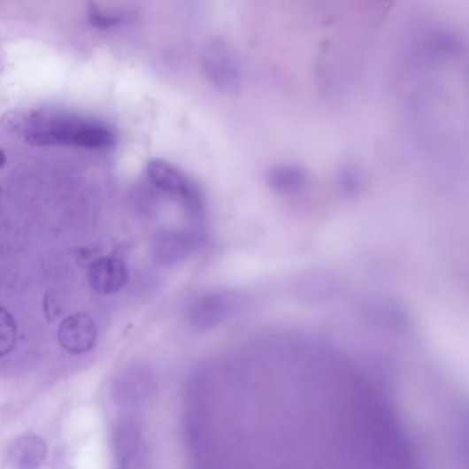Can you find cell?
<instances>
[{
  "label": "cell",
  "mask_w": 469,
  "mask_h": 469,
  "mask_svg": "<svg viewBox=\"0 0 469 469\" xmlns=\"http://www.w3.org/2000/svg\"><path fill=\"white\" fill-rule=\"evenodd\" d=\"M24 138L36 146H71L81 149H109L118 143V136L98 121L72 116H29L24 123Z\"/></svg>",
  "instance_id": "obj_1"
},
{
  "label": "cell",
  "mask_w": 469,
  "mask_h": 469,
  "mask_svg": "<svg viewBox=\"0 0 469 469\" xmlns=\"http://www.w3.org/2000/svg\"><path fill=\"white\" fill-rule=\"evenodd\" d=\"M148 175L156 188L180 200L192 215L201 217L204 213V197L200 188L180 168L168 161L155 158L148 164Z\"/></svg>",
  "instance_id": "obj_2"
},
{
  "label": "cell",
  "mask_w": 469,
  "mask_h": 469,
  "mask_svg": "<svg viewBox=\"0 0 469 469\" xmlns=\"http://www.w3.org/2000/svg\"><path fill=\"white\" fill-rule=\"evenodd\" d=\"M205 78L218 90L234 93L241 86V68L234 50L225 41L210 42L201 53Z\"/></svg>",
  "instance_id": "obj_3"
},
{
  "label": "cell",
  "mask_w": 469,
  "mask_h": 469,
  "mask_svg": "<svg viewBox=\"0 0 469 469\" xmlns=\"http://www.w3.org/2000/svg\"><path fill=\"white\" fill-rule=\"evenodd\" d=\"M98 327L87 314L69 315L58 327V342L71 354H84L96 346Z\"/></svg>",
  "instance_id": "obj_4"
},
{
  "label": "cell",
  "mask_w": 469,
  "mask_h": 469,
  "mask_svg": "<svg viewBox=\"0 0 469 469\" xmlns=\"http://www.w3.org/2000/svg\"><path fill=\"white\" fill-rule=\"evenodd\" d=\"M128 272L126 265L116 258H101L91 263L88 282L99 295L118 294L126 287Z\"/></svg>",
  "instance_id": "obj_5"
},
{
  "label": "cell",
  "mask_w": 469,
  "mask_h": 469,
  "mask_svg": "<svg viewBox=\"0 0 469 469\" xmlns=\"http://www.w3.org/2000/svg\"><path fill=\"white\" fill-rule=\"evenodd\" d=\"M14 469H37L47 458L46 442L37 435H22L12 442L7 453Z\"/></svg>",
  "instance_id": "obj_6"
},
{
  "label": "cell",
  "mask_w": 469,
  "mask_h": 469,
  "mask_svg": "<svg viewBox=\"0 0 469 469\" xmlns=\"http://www.w3.org/2000/svg\"><path fill=\"white\" fill-rule=\"evenodd\" d=\"M235 297L229 292H213L200 297L193 304L192 319L196 324L210 325L219 324L234 310Z\"/></svg>",
  "instance_id": "obj_7"
},
{
  "label": "cell",
  "mask_w": 469,
  "mask_h": 469,
  "mask_svg": "<svg viewBox=\"0 0 469 469\" xmlns=\"http://www.w3.org/2000/svg\"><path fill=\"white\" fill-rule=\"evenodd\" d=\"M201 238L193 233H167L158 241V255L165 263L178 262L200 244Z\"/></svg>",
  "instance_id": "obj_8"
},
{
  "label": "cell",
  "mask_w": 469,
  "mask_h": 469,
  "mask_svg": "<svg viewBox=\"0 0 469 469\" xmlns=\"http://www.w3.org/2000/svg\"><path fill=\"white\" fill-rule=\"evenodd\" d=\"M267 182L278 193H295L302 190L307 183V175L299 165L282 164L272 168Z\"/></svg>",
  "instance_id": "obj_9"
},
{
  "label": "cell",
  "mask_w": 469,
  "mask_h": 469,
  "mask_svg": "<svg viewBox=\"0 0 469 469\" xmlns=\"http://www.w3.org/2000/svg\"><path fill=\"white\" fill-rule=\"evenodd\" d=\"M17 324L16 319L0 306V358H4L16 347Z\"/></svg>",
  "instance_id": "obj_10"
},
{
  "label": "cell",
  "mask_w": 469,
  "mask_h": 469,
  "mask_svg": "<svg viewBox=\"0 0 469 469\" xmlns=\"http://www.w3.org/2000/svg\"><path fill=\"white\" fill-rule=\"evenodd\" d=\"M87 19L93 27L99 29H108L115 25L121 24L124 21V14L119 12H109V10H103V7L91 4L87 12Z\"/></svg>",
  "instance_id": "obj_11"
},
{
  "label": "cell",
  "mask_w": 469,
  "mask_h": 469,
  "mask_svg": "<svg viewBox=\"0 0 469 469\" xmlns=\"http://www.w3.org/2000/svg\"><path fill=\"white\" fill-rule=\"evenodd\" d=\"M6 151H4V149H0V170L4 167V164H6Z\"/></svg>",
  "instance_id": "obj_12"
}]
</instances>
